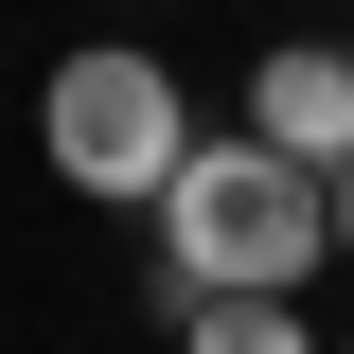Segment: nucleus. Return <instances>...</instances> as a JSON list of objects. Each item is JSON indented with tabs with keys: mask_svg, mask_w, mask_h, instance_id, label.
I'll use <instances>...</instances> for the list:
<instances>
[{
	"mask_svg": "<svg viewBox=\"0 0 354 354\" xmlns=\"http://www.w3.org/2000/svg\"><path fill=\"white\" fill-rule=\"evenodd\" d=\"M337 354H354V337H337Z\"/></svg>",
	"mask_w": 354,
	"mask_h": 354,
	"instance_id": "obj_6",
	"label": "nucleus"
},
{
	"mask_svg": "<svg viewBox=\"0 0 354 354\" xmlns=\"http://www.w3.org/2000/svg\"><path fill=\"white\" fill-rule=\"evenodd\" d=\"M337 266H354V177H337Z\"/></svg>",
	"mask_w": 354,
	"mask_h": 354,
	"instance_id": "obj_5",
	"label": "nucleus"
},
{
	"mask_svg": "<svg viewBox=\"0 0 354 354\" xmlns=\"http://www.w3.org/2000/svg\"><path fill=\"white\" fill-rule=\"evenodd\" d=\"M195 142H213V124L177 106V71L142 36H88V53L36 71V160H53V195H88V213H160Z\"/></svg>",
	"mask_w": 354,
	"mask_h": 354,
	"instance_id": "obj_2",
	"label": "nucleus"
},
{
	"mask_svg": "<svg viewBox=\"0 0 354 354\" xmlns=\"http://www.w3.org/2000/svg\"><path fill=\"white\" fill-rule=\"evenodd\" d=\"M177 354H337V337H319L301 301H195V319H177Z\"/></svg>",
	"mask_w": 354,
	"mask_h": 354,
	"instance_id": "obj_4",
	"label": "nucleus"
},
{
	"mask_svg": "<svg viewBox=\"0 0 354 354\" xmlns=\"http://www.w3.org/2000/svg\"><path fill=\"white\" fill-rule=\"evenodd\" d=\"M319 266H337V195L301 160H266L248 124H213L160 195V266L142 283H160V319H195V301H301Z\"/></svg>",
	"mask_w": 354,
	"mask_h": 354,
	"instance_id": "obj_1",
	"label": "nucleus"
},
{
	"mask_svg": "<svg viewBox=\"0 0 354 354\" xmlns=\"http://www.w3.org/2000/svg\"><path fill=\"white\" fill-rule=\"evenodd\" d=\"M248 142L337 195V177H354V36H283V53H266V71H248Z\"/></svg>",
	"mask_w": 354,
	"mask_h": 354,
	"instance_id": "obj_3",
	"label": "nucleus"
}]
</instances>
